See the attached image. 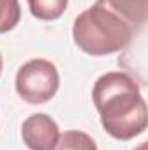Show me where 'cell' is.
Segmentation results:
<instances>
[{"label":"cell","mask_w":148,"mask_h":150,"mask_svg":"<svg viewBox=\"0 0 148 150\" xmlns=\"http://www.w3.org/2000/svg\"><path fill=\"white\" fill-rule=\"evenodd\" d=\"M59 89L58 68L47 59H30L16 74V91L18 96L30 103L42 105L54 98Z\"/></svg>","instance_id":"obj_3"},{"label":"cell","mask_w":148,"mask_h":150,"mask_svg":"<svg viewBox=\"0 0 148 150\" xmlns=\"http://www.w3.org/2000/svg\"><path fill=\"white\" fill-rule=\"evenodd\" d=\"M72 33L80 51L92 56H106L125 49L136 32L115 12L96 2L75 18Z\"/></svg>","instance_id":"obj_2"},{"label":"cell","mask_w":148,"mask_h":150,"mask_svg":"<svg viewBox=\"0 0 148 150\" xmlns=\"http://www.w3.org/2000/svg\"><path fill=\"white\" fill-rule=\"evenodd\" d=\"M54 150H98V147L87 133L70 129L59 134V140Z\"/></svg>","instance_id":"obj_7"},{"label":"cell","mask_w":148,"mask_h":150,"mask_svg":"<svg viewBox=\"0 0 148 150\" xmlns=\"http://www.w3.org/2000/svg\"><path fill=\"white\" fill-rule=\"evenodd\" d=\"M147 145H148L147 142H143V143L140 145V149H138V150H147Z\"/></svg>","instance_id":"obj_9"},{"label":"cell","mask_w":148,"mask_h":150,"mask_svg":"<svg viewBox=\"0 0 148 150\" xmlns=\"http://www.w3.org/2000/svg\"><path fill=\"white\" fill-rule=\"evenodd\" d=\"M32 16L42 21L58 19L68 7V0H28Z\"/></svg>","instance_id":"obj_6"},{"label":"cell","mask_w":148,"mask_h":150,"mask_svg":"<svg viewBox=\"0 0 148 150\" xmlns=\"http://www.w3.org/2000/svg\"><path fill=\"white\" fill-rule=\"evenodd\" d=\"M2 67H4V61H2V54H0V74H2Z\"/></svg>","instance_id":"obj_10"},{"label":"cell","mask_w":148,"mask_h":150,"mask_svg":"<svg viewBox=\"0 0 148 150\" xmlns=\"http://www.w3.org/2000/svg\"><path fill=\"white\" fill-rule=\"evenodd\" d=\"M21 19L19 0H0V33H7L18 26Z\"/></svg>","instance_id":"obj_8"},{"label":"cell","mask_w":148,"mask_h":150,"mask_svg":"<svg viewBox=\"0 0 148 150\" xmlns=\"http://www.w3.org/2000/svg\"><path fill=\"white\" fill-rule=\"evenodd\" d=\"M21 136L30 150H54L59 140V129L47 113H33L23 122Z\"/></svg>","instance_id":"obj_4"},{"label":"cell","mask_w":148,"mask_h":150,"mask_svg":"<svg viewBox=\"0 0 148 150\" xmlns=\"http://www.w3.org/2000/svg\"><path fill=\"white\" fill-rule=\"evenodd\" d=\"M120 19H124L136 33L145 26L148 18V0H96Z\"/></svg>","instance_id":"obj_5"},{"label":"cell","mask_w":148,"mask_h":150,"mask_svg":"<svg viewBox=\"0 0 148 150\" xmlns=\"http://www.w3.org/2000/svg\"><path fill=\"white\" fill-rule=\"evenodd\" d=\"M92 101L101 126L117 140H131L147 129V103L140 84L124 72L101 75L92 87Z\"/></svg>","instance_id":"obj_1"}]
</instances>
